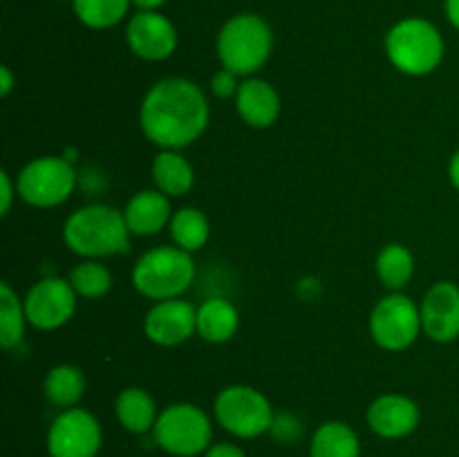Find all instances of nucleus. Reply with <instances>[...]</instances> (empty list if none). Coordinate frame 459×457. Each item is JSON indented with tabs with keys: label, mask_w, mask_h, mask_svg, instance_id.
I'll use <instances>...</instances> for the list:
<instances>
[{
	"label": "nucleus",
	"mask_w": 459,
	"mask_h": 457,
	"mask_svg": "<svg viewBox=\"0 0 459 457\" xmlns=\"http://www.w3.org/2000/svg\"><path fill=\"white\" fill-rule=\"evenodd\" d=\"M166 4V0H133V7H137V12H160Z\"/></svg>",
	"instance_id": "obj_34"
},
{
	"label": "nucleus",
	"mask_w": 459,
	"mask_h": 457,
	"mask_svg": "<svg viewBox=\"0 0 459 457\" xmlns=\"http://www.w3.org/2000/svg\"><path fill=\"white\" fill-rule=\"evenodd\" d=\"M375 269L385 289L402 291L411 282L412 273H415V258H412L408 246L399 245V242H390L377 255Z\"/></svg>",
	"instance_id": "obj_24"
},
{
	"label": "nucleus",
	"mask_w": 459,
	"mask_h": 457,
	"mask_svg": "<svg viewBox=\"0 0 459 457\" xmlns=\"http://www.w3.org/2000/svg\"><path fill=\"white\" fill-rule=\"evenodd\" d=\"M385 56L406 76L433 74L444 61L442 31L426 18H403L385 34Z\"/></svg>",
	"instance_id": "obj_4"
},
{
	"label": "nucleus",
	"mask_w": 459,
	"mask_h": 457,
	"mask_svg": "<svg viewBox=\"0 0 459 457\" xmlns=\"http://www.w3.org/2000/svg\"><path fill=\"white\" fill-rule=\"evenodd\" d=\"M43 392L52 406L63 408H76V403L83 399L85 394V375L81 367L72 366V363H61L54 366L52 370L45 375Z\"/></svg>",
	"instance_id": "obj_22"
},
{
	"label": "nucleus",
	"mask_w": 459,
	"mask_h": 457,
	"mask_svg": "<svg viewBox=\"0 0 459 457\" xmlns=\"http://www.w3.org/2000/svg\"><path fill=\"white\" fill-rule=\"evenodd\" d=\"M124 218L133 236H157L166 224H170V218H173L170 197L157 191V188L134 193L128 200V204H126Z\"/></svg>",
	"instance_id": "obj_17"
},
{
	"label": "nucleus",
	"mask_w": 459,
	"mask_h": 457,
	"mask_svg": "<svg viewBox=\"0 0 459 457\" xmlns=\"http://www.w3.org/2000/svg\"><path fill=\"white\" fill-rule=\"evenodd\" d=\"M269 433L278 439V442H296L300 437V421L290 412H281L273 417V424Z\"/></svg>",
	"instance_id": "obj_29"
},
{
	"label": "nucleus",
	"mask_w": 459,
	"mask_h": 457,
	"mask_svg": "<svg viewBox=\"0 0 459 457\" xmlns=\"http://www.w3.org/2000/svg\"><path fill=\"white\" fill-rule=\"evenodd\" d=\"M195 280V263L188 251L179 246H155L139 255L133 267V285L143 298L155 303L179 298Z\"/></svg>",
	"instance_id": "obj_5"
},
{
	"label": "nucleus",
	"mask_w": 459,
	"mask_h": 457,
	"mask_svg": "<svg viewBox=\"0 0 459 457\" xmlns=\"http://www.w3.org/2000/svg\"><path fill=\"white\" fill-rule=\"evenodd\" d=\"M204 457H247V453L233 442H215L211 444Z\"/></svg>",
	"instance_id": "obj_31"
},
{
	"label": "nucleus",
	"mask_w": 459,
	"mask_h": 457,
	"mask_svg": "<svg viewBox=\"0 0 459 457\" xmlns=\"http://www.w3.org/2000/svg\"><path fill=\"white\" fill-rule=\"evenodd\" d=\"M236 110L240 119L251 128H269L281 116V94L269 81L247 76L236 94Z\"/></svg>",
	"instance_id": "obj_16"
},
{
	"label": "nucleus",
	"mask_w": 459,
	"mask_h": 457,
	"mask_svg": "<svg viewBox=\"0 0 459 457\" xmlns=\"http://www.w3.org/2000/svg\"><path fill=\"white\" fill-rule=\"evenodd\" d=\"M215 52L224 70L247 79L263 70L272 56L273 31L258 13H238L220 27Z\"/></svg>",
	"instance_id": "obj_3"
},
{
	"label": "nucleus",
	"mask_w": 459,
	"mask_h": 457,
	"mask_svg": "<svg viewBox=\"0 0 459 457\" xmlns=\"http://www.w3.org/2000/svg\"><path fill=\"white\" fill-rule=\"evenodd\" d=\"M115 415L121 428L128 430V433L148 435L155 428L160 410H157L155 399L148 390L139 388V385H128L117 394Z\"/></svg>",
	"instance_id": "obj_18"
},
{
	"label": "nucleus",
	"mask_w": 459,
	"mask_h": 457,
	"mask_svg": "<svg viewBox=\"0 0 459 457\" xmlns=\"http://www.w3.org/2000/svg\"><path fill=\"white\" fill-rule=\"evenodd\" d=\"M169 227L175 246L188 251V254L204 249L211 237L209 218L204 215V211L195 209V206H184V209L175 211Z\"/></svg>",
	"instance_id": "obj_23"
},
{
	"label": "nucleus",
	"mask_w": 459,
	"mask_h": 457,
	"mask_svg": "<svg viewBox=\"0 0 459 457\" xmlns=\"http://www.w3.org/2000/svg\"><path fill=\"white\" fill-rule=\"evenodd\" d=\"M215 421L238 439H255L273 424L272 401L254 385L233 384L220 390L213 401Z\"/></svg>",
	"instance_id": "obj_7"
},
{
	"label": "nucleus",
	"mask_w": 459,
	"mask_h": 457,
	"mask_svg": "<svg viewBox=\"0 0 459 457\" xmlns=\"http://www.w3.org/2000/svg\"><path fill=\"white\" fill-rule=\"evenodd\" d=\"M420 406L411 397L399 392H385L368 406L366 421L372 433L381 439H403L420 426Z\"/></svg>",
	"instance_id": "obj_15"
},
{
	"label": "nucleus",
	"mask_w": 459,
	"mask_h": 457,
	"mask_svg": "<svg viewBox=\"0 0 459 457\" xmlns=\"http://www.w3.org/2000/svg\"><path fill=\"white\" fill-rule=\"evenodd\" d=\"M101 444V424L83 408H67L54 417L45 437L49 457H97Z\"/></svg>",
	"instance_id": "obj_10"
},
{
	"label": "nucleus",
	"mask_w": 459,
	"mask_h": 457,
	"mask_svg": "<svg viewBox=\"0 0 459 457\" xmlns=\"http://www.w3.org/2000/svg\"><path fill=\"white\" fill-rule=\"evenodd\" d=\"M25 325H30L25 305L9 282H0V345L4 349L18 348L25 339Z\"/></svg>",
	"instance_id": "obj_25"
},
{
	"label": "nucleus",
	"mask_w": 459,
	"mask_h": 457,
	"mask_svg": "<svg viewBox=\"0 0 459 457\" xmlns=\"http://www.w3.org/2000/svg\"><path fill=\"white\" fill-rule=\"evenodd\" d=\"M448 177H451L453 186L459 191V151L451 157V164H448Z\"/></svg>",
	"instance_id": "obj_35"
},
{
	"label": "nucleus",
	"mask_w": 459,
	"mask_h": 457,
	"mask_svg": "<svg viewBox=\"0 0 459 457\" xmlns=\"http://www.w3.org/2000/svg\"><path fill=\"white\" fill-rule=\"evenodd\" d=\"M238 327H240V314L227 298L215 296L197 307V336L206 343H227L236 336Z\"/></svg>",
	"instance_id": "obj_19"
},
{
	"label": "nucleus",
	"mask_w": 459,
	"mask_h": 457,
	"mask_svg": "<svg viewBox=\"0 0 459 457\" xmlns=\"http://www.w3.org/2000/svg\"><path fill=\"white\" fill-rule=\"evenodd\" d=\"M309 457H361L357 430L345 421H325L309 439Z\"/></svg>",
	"instance_id": "obj_21"
},
{
	"label": "nucleus",
	"mask_w": 459,
	"mask_h": 457,
	"mask_svg": "<svg viewBox=\"0 0 459 457\" xmlns=\"http://www.w3.org/2000/svg\"><path fill=\"white\" fill-rule=\"evenodd\" d=\"M126 43L142 61H166L178 49V27L161 12H137L126 25Z\"/></svg>",
	"instance_id": "obj_12"
},
{
	"label": "nucleus",
	"mask_w": 459,
	"mask_h": 457,
	"mask_svg": "<svg viewBox=\"0 0 459 457\" xmlns=\"http://www.w3.org/2000/svg\"><path fill=\"white\" fill-rule=\"evenodd\" d=\"M0 215H7L12 209L13 195H18L16 184L12 182V175L7 170H0Z\"/></svg>",
	"instance_id": "obj_30"
},
{
	"label": "nucleus",
	"mask_w": 459,
	"mask_h": 457,
	"mask_svg": "<svg viewBox=\"0 0 459 457\" xmlns=\"http://www.w3.org/2000/svg\"><path fill=\"white\" fill-rule=\"evenodd\" d=\"M76 298L79 296L67 278H40L27 289L25 298H22L27 323L40 332L58 330L74 316Z\"/></svg>",
	"instance_id": "obj_11"
},
{
	"label": "nucleus",
	"mask_w": 459,
	"mask_h": 457,
	"mask_svg": "<svg viewBox=\"0 0 459 457\" xmlns=\"http://www.w3.org/2000/svg\"><path fill=\"white\" fill-rule=\"evenodd\" d=\"M240 83L242 81H238V74L222 67V70H218L211 76V92L218 99H236Z\"/></svg>",
	"instance_id": "obj_28"
},
{
	"label": "nucleus",
	"mask_w": 459,
	"mask_h": 457,
	"mask_svg": "<svg viewBox=\"0 0 459 457\" xmlns=\"http://www.w3.org/2000/svg\"><path fill=\"white\" fill-rule=\"evenodd\" d=\"M444 12H446L448 22L459 31V0H446L444 3Z\"/></svg>",
	"instance_id": "obj_33"
},
{
	"label": "nucleus",
	"mask_w": 459,
	"mask_h": 457,
	"mask_svg": "<svg viewBox=\"0 0 459 457\" xmlns=\"http://www.w3.org/2000/svg\"><path fill=\"white\" fill-rule=\"evenodd\" d=\"M67 280L74 287L79 298L97 300L103 298L112 289L110 269L103 263H99V260H83V263H79L70 272Z\"/></svg>",
	"instance_id": "obj_27"
},
{
	"label": "nucleus",
	"mask_w": 459,
	"mask_h": 457,
	"mask_svg": "<svg viewBox=\"0 0 459 457\" xmlns=\"http://www.w3.org/2000/svg\"><path fill=\"white\" fill-rule=\"evenodd\" d=\"M370 336L388 352H403L421 332L420 305L402 291H390L370 312Z\"/></svg>",
	"instance_id": "obj_9"
},
{
	"label": "nucleus",
	"mask_w": 459,
	"mask_h": 457,
	"mask_svg": "<svg viewBox=\"0 0 459 457\" xmlns=\"http://www.w3.org/2000/svg\"><path fill=\"white\" fill-rule=\"evenodd\" d=\"M209 116L206 94L184 76H166L152 83L139 106L142 133L161 151H182L197 142L209 125Z\"/></svg>",
	"instance_id": "obj_1"
},
{
	"label": "nucleus",
	"mask_w": 459,
	"mask_h": 457,
	"mask_svg": "<svg viewBox=\"0 0 459 457\" xmlns=\"http://www.w3.org/2000/svg\"><path fill=\"white\" fill-rule=\"evenodd\" d=\"M72 7L88 30H110L126 21L133 0H72Z\"/></svg>",
	"instance_id": "obj_26"
},
{
	"label": "nucleus",
	"mask_w": 459,
	"mask_h": 457,
	"mask_svg": "<svg viewBox=\"0 0 459 457\" xmlns=\"http://www.w3.org/2000/svg\"><path fill=\"white\" fill-rule=\"evenodd\" d=\"M13 90V74L7 65L0 67V97H9Z\"/></svg>",
	"instance_id": "obj_32"
},
{
	"label": "nucleus",
	"mask_w": 459,
	"mask_h": 457,
	"mask_svg": "<svg viewBox=\"0 0 459 457\" xmlns=\"http://www.w3.org/2000/svg\"><path fill=\"white\" fill-rule=\"evenodd\" d=\"M130 228L124 211L108 204H88L72 211L63 224V242L85 260L121 255L130 249Z\"/></svg>",
	"instance_id": "obj_2"
},
{
	"label": "nucleus",
	"mask_w": 459,
	"mask_h": 457,
	"mask_svg": "<svg viewBox=\"0 0 459 457\" xmlns=\"http://www.w3.org/2000/svg\"><path fill=\"white\" fill-rule=\"evenodd\" d=\"M151 435L169 455L197 457L204 455L213 444V421L195 403H170L160 412Z\"/></svg>",
	"instance_id": "obj_6"
},
{
	"label": "nucleus",
	"mask_w": 459,
	"mask_h": 457,
	"mask_svg": "<svg viewBox=\"0 0 459 457\" xmlns=\"http://www.w3.org/2000/svg\"><path fill=\"white\" fill-rule=\"evenodd\" d=\"M421 330L435 343H451L459 336V287L439 280L424 294L420 305Z\"/></svg>",
	"instance_id": "obj_14"
},
{
	"label": "nucleus",
	"mask_w": 459,
	"mask_h": 457,
	"mask_svg": "<svg viewBox=\"0 0 459 457\" xmlns=\"http://www.w3.org/2000/svg\"><path fill=\"white\" fill-rule=\"evenodd\" d=\"M18 197L36 209H54L70 200L76 188V170L65 157L43 155L21 168L16 177Z\"/></svg>",
	"instance_id": "obj_8"
},
{
	"label": "nucleus",
	"mask_w": 459,
	"mask_h": 457,
	"mask_svg": "<svg viewBox=\"0 0 459 457\" xmlns=\"http://www.w3.org/2000/svg\"><path fill=\"white\" fill-rule=\"evenodd\" d=\"M143 334L160 348H175L197 334V307L188 300H160L143 318Z\"/></svg>",
	"instance_id": "obj_13"
},
{
	"label": "nucleus",
	"mask_w": 459,
	"mask_h": 457,
	"mask_svg": "<svg viewBox=\"0 0 459 457\" xmlns=\"http://www.w3.org/2000/svg\"><path fill=\"white\" fill-rule=\"evenodd\" d=\"M152 182L169 197H184L195 186V170L179 151H160L152 160Z\"/></svg>",
	"instance_id": "obj_20"
}]
</instances>
